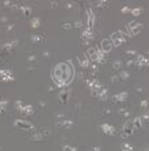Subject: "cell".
I'll return each mask as SVG.
<instances>
[{
  "label": "cell",
  "instance_id": "obj_1",
  "mask_svg": "<svg viewBox=\"0 0 149 151\" xmlns=\"http://www.w3.org/2000/svg\"><path fill=\"white\" fill-rule=\"evenodd\" d=\"M53 79H55V82L57 83V86L61 89V90H64V86L71 79V77H73V68L70 67V65H68V64H65V63H61V64H58V65H56L55 68H53Z\"/></svg>",
  "mask_w": 149,
  "mask_h": 151
},
{
  "label": "cell",
  "instance_id": "obj_2",
  "mask_svg": "<svg viewBox=\"0 0 149 151\" xmlns=\"http://www.w3.org/2000/svg\"><path fill=\"white\" fill-rule=\"evenodd\" d=\"M14 125H16L17 128H20V129H25V130H31V129H34V126H33L30 122L23 121V120H16V121H14Z\"/></svg>",
  "mask_w": 149,
  "mask_h": 151
},
{
  "label": "cell",
  "instance_id": "obj_3",
  "mask_svg": "<svg viewBox=\"0 0 149 151\" xmlns=\"http://www.w3.org/2000/svg\"><path fill=\"white\" fill-rule=\"evenodd\" d=\"M101 50L104 52H109L112 50V40L110 39H104L101 42Z\"/></svg>",
  "mask_w": 149,
  "mask_h": 151
},
{
  "label": "cell",
  "instance_id": "obj_4",
  "mask_svg": "<svg viewBox=\"0 0 149 151\" xmlns=\"http://www.w3.org/2000/svg\"><path fill=\"white\" fill-rule=\"evenodd\" d=\"M101 130H103L104 134H115V129L113 128L112 125H108V124L101 125Z\"/></svg>",
  "mask_w": 149,
  "mask_h": 151
},
{
  "label": "cell",
  "instance_id": "obj_5",
  "mask_svg": "<svg viewBox=\"0 0 149 151\" xmlns=\"http://www.w3.org/2000/svg\"><path fill=\"white\" fill-rule=\"evenodd\" d=\"M79 64H80L83 68H88V65H90V59H88L86 55H83V56L79 57Z\"/></svg>",
  "mask_w": 149,
  "mask_h": 151
},
{
  "label": "cell",
  "instance_id": "obj_6",
  "mask_svg": "<svg viewBox=\"0 0 149 151\" xmlns=\"http://www.w3.org/2000/svg\"><path fill=\"white\" fill-rule=\"evenodd\" d=\"M57 125H58L60 128H62V129H69V128L73 125V122H71L70 120H62V121H60Z\"/></svg>",
  "mask_w": 149,
  "mask_h": 151
},
{
  "label": "cell",
  "instance_id": "obj_7",
  "mask_svg": "<svg viewBox=\"0 0 149 151\" xmlns=\"http://www.w3.org/2000/svg\"><path fill=\"white\" fill-rule=\"evenodd\" d=\"M68 98H69V93L68 90H61L60 91V99H61V103H66L68 102Z\"/></svg>",
  "mask_w": 149,
  "mask_h": 151
},
{
  "label": "cell",
  "instance_id": "obj_8",
  "mask_svg": "<svg viewBox=\"0 0 149 151\" xmlns=\"http://www.w3.org/2000/svg\"><path fill=\"white\" fill-rule=\"evenodd\" d=\"M126 98H127V93H121V94L113 96V100L114 102H124Z\"/></svg>",
  "mask_w": 149,
  "mask_h": 151
},
{
  "label": "cell",
  "instance_id": "obj_9",
  "mask_svg": "<svg viewBox=\"0 0 149 151\" xmlns=\"http://www.w3.org/2000/svg\"><path fill=\"white\" fill-rule=\"evenodd\" d=\"M21 112L25 113V115H33V113H34V107H33V106H25Z\"/></svg>",
  "mask_w": 149,
  "mask_h": 151
},
{
  "label": "cell",
  "instance_id": "obj_10",
  "mask_svg": "<svg viewBox=\"0 0 149 151\" xmlns=\"http://www.w3.org/2000/svg\"><path fill=\"white\" fill-rule=\"evenodd\" d=\"M21 9H22V13H23V16H25L26 18L31 17V8H30V7H22Z\"/></svg>",
  "mask_w": 149,
  "mask_h": 151
},
{
  "label": "cell",
  "instance_id": "obj_11",
  "mask_svg": "<svg viewBox=\"0 0 149 151\" xmlns=\"http://www.w3.org/2000/svg\"><path fill=\"white\" fill-rule=\"evenodd\" d=\"M141 124H143V121H141V118H140V117H135V118H134V121H132V125H134V128H135V129L141 128Z\"/></svg>",
  "mask_w": 149,
  "mask_h": 151
},
{
  "label": "cell",
  "instance_id": "obj_12",
  "mask_svg": "<svg viewBox=\"0 0 149 151\" xmlns=\"http://www.w3.org/2000/svg\"><path fill=\"white\" fill-rule=\"evenodd\" d=\"M128 78H130V76L127 74L126 72H119L118 73V79L119 81H127Z\"/></svg>",
  "mask_w": 149,
  "mask_h": 151
},
{
  "label": "cell",
  "instance_id": "obj_13",
  "mask_svg": "<svg viewBox=\"0 0 149 151\" xmlns=\"http://www.w3.org/2000/svg\"><path fill=\"white\" fill-rule=\"evenodd\" d=\"M7 104H8V102L7 100H0V115L1 113L5 112V108H7Z\"/></svg>",
  "mask_w": 149,
  "mask_h": 151
},
{
  "label": "cell",
  "instance_id": "obj_14",
  "mask_svg": "<svg viewBox=\"0 0 149 151\" xmlns=\"http://www.w3.org/2000/svg\"><path fill=\"white\" fill-rule=\"evenodd\" d=\"M14 107H16V108H17V110L21 112V111L23 110V107H25V106H23V103H22L21 100H16V103H14Z\"/></svg>",
  "mask_w": 149,
  "mask_h": 151
},
{
  "label": "cell",
  "instance_id": "obj_15",
  "mask_svg": "<svg viewBox=\"0 0 149 151\" xmlns=\"http://www.w3.org/2000/svg\"><path fill=\"white\" fill-rule=\"evenodd\" d=\"M30 25H31V28H35V29H37V28H39V25H40V20H39V18H33Z\"/></svg>",
  "mask_w": 149,
  "mask_h": 151
},
{
  "label": "cell",
  "instance_id": "obj_16",
  "mask_svg": "<svg viewBox=\"0 0 149 151\" xmlns=\"http://www.w3.org/2000/svg\"><path fill=\"white\" fill-rule=\"evenodd\" d=\"M131 13H132L134 16H139V14L141 13V9H140V8H134V9H131Z\"/></svg>",
  "mask_w": 149,
  "mask_h": 151
},
{
  "label": "cell",
  "instance_id": "obj_17",
  "mask_svg": "<svg viewBox=\"0 0 149 151\" xmlns=\"http://www.w3.org/2000/svg\"><path fill=\"white\" fill-rule=\"evenodd\" d=\"M121 67H122L121 61H115V63L113 64V69H114V71H119V69H121Z\"/></svg>",
  "mask_w": 149,
  "mask_h": 151
},
{
  "label": "cell",
  "instance_id": "obj_18",
  "mask_svg": "<svg viewBox=\"0 0 149 151\" xmlns=\"http://www.w3.org/2000/svg\"><path fill=\"white\" fill-rule=\"evenodd\" d=\"M119 115L123 116V117H130V112H128L127 110H121V111H119Z\"/></svg>",
  "mask_w": 149,
  "mask_h": 151
},
{
  "label": "cell",
  "instance_id": "obj_19",
  "mask_svg": "<svg viewBox=\"0 0 149 151\" xmlns=\"http://www.w3.org/2000/svg\"><path fill=\"white\" fill-rule=\"evenodd\" d=\"M97 5H99V7H101V8H106V7L109 5V3H108V1H99V3H97Z\"/></svg>",
  "mask_w": 149,
  "mask_h": 151
},
{
  "label": "cell",
  "instance_id": "obj_20",
  "mask_svg": "<svg viewBox=\"0 0 149 151\" xmlns=\"http://www.w3.org/2000/svg\"><path fill=\"white\" fill-rule=\"evenodd\" d=\"M40 38H41L40 35H33V37H31V40H33L34 43H38V42H40V40H41Z\"/></svg>",
  "mask_w": 149,
  "mask_h": 151
},
{
  "label": "cell",
  "instance_id": "obj_21",
  "mask_svg": "<svg viewBox=\"0 0 149 151\" xmlns=\"http://www.w3.org/2000/svg\"><path fill=\"white\" fill-rule=\"evenodd\" d=\"M128 12H131V9H130L128 7H123V8H122V13H123V14H126V13H128Z\"/></svg>",
  "mask_w": 149,
  "mask_h": 151
},
{
  "label": "cell",
  "instance_id": "obj_22",
  "mask_svg": "<svg viewBox=\"0 0 149 151\" xmlns=\"http://www.w3.org/2000/svg\"><path fill=\"white\" fill-rule=\"evenodd\" d=\"M62 151H75L74 147H70V146H65L64 149H62Z\"/></svg>",
  "mask_w": 149,
  "mask_h": 151
},
{
  "label": "cell",
  "instance_id": "obj_23",
  "mask_svg": "<svg viewBox=\"0 0 149 151\" xmlns=\"http://www.w3.org/2000/svg\"><path fill=\"white\" fill-rule=\"evenodd\" d=\"M61 26H62V28H65V29H70V28H71V25H70V24H66V22H62V24H61Z\"/></svg>",
  "mask_w": 149,
  "mask_h": 151
},
{
  "label": "cell",
  "instance_id": "obj_24",
  "mask_svg": "<svg viewBox=\"0 0 149 151\" xmlns=\"http://www.w3.org/2000/svg\"><path fill=\"white\" fill-rule=\"evenodd\" d=\"M141 107H143V108H147V107H148V102H147V100H143V102H141Z\"/></svg>",
  "mask_w": 149,
  "mask_h": 151
},
{
  "label": "cell",
  "instance_id": "obj_25",
  "mask_svg": "<svg viewBox=\"0 0 149 151\" xmlns=\"http://www.w3.org/2000/svg\"><path fill=\"white\" fill-rule=\"evenodd\" d=\"M35 59H37V56H35V55H31V56L29 57V61H35Z\"/></svg>",
  "mask_w": 149,
  "mask_h": 151
},
{
  "label": "cell",
  "instance_id": "obj_26",
  "mask_svg": "<svg viewBox=\"0 0 149 151\" xmlns=\"http://www.w3.org/2000/svg\"><path fill=\"white\" fill-rule=\"evenodd\" d=\"M74 26L75 28H82V22H75Z\"/></svg>",
  "mask_w": 149,
  "mask_h": 151
},
{
  "label": "cell",
  "instance_id": "obj_27",
  "mask_svg": "<svg viewBox=\"0 0 149 151\" xmlns=\"http://www.w3.org/2000/svg\"><path fill=\"white\" fill-rule=\"evenodd\" d=\"M51 7H52V8H56V7H57V3H56V1H52V3H51Z\"/></svg>",
  "mask_w": 149,
  "mask_h": 151
},
{
  "label": "cell",
  "instance_id": "obj_28",
  "mask_svg": "<svg viewBox=\"0 0 149 151\" xmlns=\"http://www.w3.org/2000/svg\"><path fill=\"white\" fill-rule=\"evenodd\" d=\"M7 21H8L7 17H1V22H7Z\"/></svg>",
  "mask_w": 149,
  "mask_h": 151
},
{
  "label": "cell",
  "instance_id": "obj_29",
  "mask_svg": "<svg viewBox=\"0 0 149 151\" xmlns=\"http://www.w3.org/2000/svg\"><path fill=\"white\" fill-rule=\"evenodd\" d=\"M13 29H14V25H9L8 26V30H13Z\"/></svg>",
  "mask_w": 149,
  "mask_h": 151
},
{
  "label": "cell",
  "instance_id": "obj_30",
  "mask_svg": "<svg viewBox=\"0 0 149 151\" xmlns=\"http://www.w3.org/2000/svg\"><path fill=\"white\" fill-rule=\"evenodd\" d=\"M43 56H44V57H48V56H49V52H44Z\"/></svg>",
  "mask_w": 149,
  "mask_h": 151
},
{
  "label": "cell",
  "instance_id": "obj_31",
  "mask_svg": "<svg viewBox=\"0 0 149 151\" xmlns=\"http://www.w3.org/2000/svg\"><path fill=\"white\" fill-rule=\"evenodd\" d=\"M92 151H100V149H99V147H95V149H93Z\"/></svg>",
  "mask_w": 149,
  "mask_h": 151
}]
</instances>
